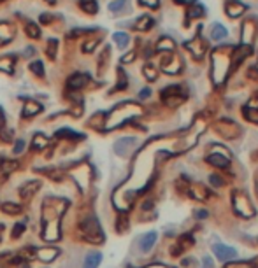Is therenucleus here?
<instances>
[{"instance_id": "1", "label": "nucleus", "mask_w": 258, "mask_h": 268, "mask_svg": "<svg viewBox=\"0 0 258 268\" xmlns=\"http://www.w3.org/2000/svg\"><path fill=\"white\" fill-rule=\"evenodd\" d=\"M67 205L62 200H56V205H51V198L42 204V240L55 242L60 238V219Z\"/></svg>"}, {"instance_id": "2", "label": "nucleus", "mask_w": 258, "mask_h": 268, "mask_svg": "<svg viewBox=\"0 0 258 268\" xmlns=\"http://www.w3.org/2000/svg\"><path fill=\"white\" fill-rule=\"evenodd\" d=\"M246 4H242L241 0H228L225 4V13H226V16L228 18H241L242 14L246 13Z\"/></svg>"}, {"instance_id": "3", "label": "nucleus", "mask_w": 258, "mask_h": 268, "mask_svg": "<svg viewBox=\"0 0 258 268\" xmlns=\"http://www.w3.org/2000/svg\"><path fill=\"white\" fill-rule=\"evenodd\" d=\"M41 188H42L41 180L30 179V180H27V182H25L21 188H19V196H21L23 200H27V198H30V196H33V194L41 190Z\"/></svg>"}, {"instance_id": "4", "label": "nucleus", "mask_w": 258, "mask_h": 268, "mask_svg": "<svg viewBox=\"0 0 258 268\" xmlns=\"http://www.w3.org/2000/svg\"><path fill=\"white\" fill-rule=\"evenodd\" d=\"M214 254L220 261H228V259H234L237 256V251L228 247V245H223V244H216L214 245Z\"/></svg>"}, {"instance_id": "5", "label": "nucleus", "mask_w": 258, "mask_h": 268, "mask_svg": "<svg viewBox=\"0 0 258 268\" xmlns=\"http://www.w3.org/2000/svg\"><path fill=\"white\" fill-rule=\"evenodd\" d=\"M81 230L86 233V238L88 240H92V235H104L102 233V230L98 228V223L95 221V219H84L83 223H81Z\"/></svg>"}, {"instance_id": "6", "label": "nucleus", "mask_w": 258, "mask_h": 268, "mask_svg": "<svg viewBox=\"0 0 258 268\" xmlns=\"http://www.w3.org/2000/svg\"><path fill=\"white\" fill-rule=\"evenodd\" d=\"M42 111V105L35 100H27V104L23 105V112H21V118L23 119H32L35 118L39 112Z\"/></svg>"}, {"instance_id": "7", "label": "nucleus", "mask_w": 258, "mask_h": 268, "mask_svg": "<svg viewBox=\"0 0 258 268\" xmlns=\"http://www.w3.org/2000/svg\"><path fill=\"white\" fill-rule=\"evenodd\" d=\"M88 81H90V77H88V74H83V72H76V74H72L69 77V88L70 89H81L84 88L88 84Z\"/></svg>"}, {"instance_id": "8", "label": "nucleus", "mask_w": 258, "mask_h": 268, "mask_svg": "<svg viewBox=\"0 0 258 268\" xmlns=\"http://www.w3.org/2000/svg\"><path fill=\"white\" fill-rule=\"evenodd\" d=\"M58 254H60V249H56V247H48V249L35 251V256L41 259L42 263H51V261H55V258Z\"/></svg>"}, {"instance_id": "9", "label": "nucleus", "mask_w": 258, "mask_h": 268, "mask_svg": "<svg viewBox=\"0 0 258 268\" xmlns=\"http://www.w3.org/2000/svg\"><path fill=\"white\" fill-rule=\"evenodd\" d=\"M102 261V253L98 251H92V253H88L84 256V263H83V268H98Z\"/></svg>"}, {"instance_id": "10", "label": "nucleus", "mask_w": 258, "mask_h": 268, "mask_svg": "<svg viewBox=\"0 0 258 268\" xmlns=\"http://www.w3.org/2000/svg\"><path fill=\"white\" fill-rule=\"evenodd\" d=\"M208 163L209 165H212V166H218V168H226V166L230 165V160L228 158H225V156H221V154H209L208 158Z\"/></svg>"}, {"instance_id": "11", "label": "nucleus", "mask_w": 258, "mask_h": 268, "mask_svg": "<svg viewBox=\"0 0 258 268\" xmlns=\"http://www.w3.org/2000/svg\"><path fill=\"white\" fill-rule=\"evenodd\" d=\"M157 238H158V235L155 233V231H149V233H146V235L141 238V249H143V253H147L149 249H153V245H155Z\"/></svg>"}, {"instance_id": "12", "label": "nucleus", "mask_w": 258, "mask_h": 268, "mask_svg": "<svg viewBox=\"0 0 258 268\" xmlns=\"http://www.w3.org/2000/svg\"><path fill=\"white\" fill-rule=\"evenodd\" d=\"M16 63V56L13 55H5L0 58V70L5 74H13V67Z\"/></svg>"}, {"instance_id": "13", "label": "nucleus", "mask_w": 258, "mask_h": 268, "mask_svg": "<svg viewBox=\"0 0 258 268\" xmlns=\"http://www.w3.org/2000/svg\"><path fill=\"white\" fill-rule=\"evenodd\" d=\"M153 25H155V19L146 14V16H141V18L137 19V23L134 25V28L135 30H139V32H147Z\"/></svg>"}, {"instance_id": "14", "label": "nucleus", "mask_w": 258, "mask_h": 268, "mask_svg": "<svg viewBox=\"0 0 258 268\" xmlns=\"http://www.w3.org/2000/svg\"><path fill=\"white\" fill-rule=\"evenodd\" d=\"M79 9L84 11L88 14H97L98 13V4L97 0H79Z\"/></svg>"}, {"instance_id": "15", "label": "nucleus", "mask_w": 258, "mask_h": 268, "mask_svg": "<svg viewBox=\"0 0 258 268\" xmlns=\"http://www.w3.org/2000/svg\"><path fill=\"white\" fill-rule=\"evenodd\" d=\"M18 168V162H13V160H2L0 162V174L2 176H9L11 172H14Z\"/></svg>"}, {"instance_id": "16", "label": "nucleus", "mask_w": 258, "mask_h": 268, "mask_svg": "<svg viewBox=\"0 0 258 268\" xmlns=\"http://www.w3.org/2000/svg\"><path fill=\"white\" fill-rule=\"evenodd\" d=\"M21 205L19 204H13V202H7V204L2 205V212L7 214V216H18V214H21Z\"/></svg>"}, {"instance_id": "17", "label": "nucleus", "mask_w": 258, "mask_h": 268, "mask_svg": "<svg viewBox=\"0 0 258 268\" xmlns=\"http://www.w3.org/2000/svg\"><path fill=\"white\" fill-rule=\"evenodd\" d=\"M28 69H30V72H32L35 77H44L46 75V70H44V63L42 61H39V60H35V61H32V63L28 65Z\"/></svg>"}, {"instance_id": "18", "label": "nucleus", "mask_w": 258, "mask_h": 268, "mask_svg": "<svg viewBox=\"0 0 258 268\" xmlns=\"http://www.w3.org/2000/svg\"><path fill=\"white\" fill-rule=\"evenodd\" d=\"M226 28L223 27V25L216 23V25H212L211 28V39H214V41H221V39H225L226 37Z\"/></svg>"}, {"instance_id": "19", "label": "nucleus", "mask_w": 258, "mask_h": 268, "mask_svg": "<svg viewBox=\"0 0 258 268\" xmlns=\"http://www.w3.org/2000/svg\"><path fill=\"white\" fill-rule=\"evenodd\" d=\"M30 146H32V149H35V151H42V149L48 146V137L42 134H37L32 139V144H30Z\"/></svg>"}, {"instance_id": "20", "label": "nucleus", "mask_w": 258, "mask_h": 268, "mask_svg": "<svg viewBox=\"0 0 258 268\" xmlns=\"http://www.w3.org/2000/svg\"><path fill=\"white\" fill-rule=\"evenodd\" d=\"M174 47H176V44H174V41H172L171 37H161L160 39V42L157 44V49L158 51H167V53H172L174 51Z\"/></svg>"}, {"instance_id": "21", "label": "nucleus", "mask_w": 258, "mask_h": 268, "mask_svg": "<svg viewBox=\"0 0 258 268\" xmlns=\"http://www.w3.org/2000/svg\"><path fill=\"white\" fill-rule=\"evenodd\" d=\"M113 39H114L116 46L120 47V49H125V47L129 46V42H130L129 33H125V32H116L114 35H113Z\"/></svg>"}, {"instance_id": "22", "label": "nucleus", "mask_w": 258, "mask_h": 268, "mask_svg": "<svg viewBox=\"0 0 258 268\" xmlns=\"http://www.w3.org/2000/svg\"><path fill=\"white\" fill-rule=\"evenodd\" d=\"M143 74H144V77H146L147 81H157L158 70H157V67H155L153 63H146L143 67Z\"/></svg>"}, {"instance_id": "23", "label": "nucleus", "mask_w": 258, "mask_h": 268, "mask_svg": "<svg viewBox=\"0 0 258 268\" xmlns=\"http://www.w3.org/2000/svg\"><path fill=\"white\" fill-rule=\"evenodd\" d=\"M55 137H60V139H83V135L78 134V132H74V130H69V128L58 130V132L55 134Z\"/></svg>"}, {"instance_id": "24", "label": "nucleus", "mask_w": 258, "mask_h": 268, "mask_svg": "<svg viewBox=\"0 0 258 268\" xmlns=\"http://www.w3.org/2000/svg\"><path fill=\"white\" fill-rule=\"evenodd\" d=\"M25 32H27V35L30 39H41V28H39V25H37V23H33V21L27 23V27H25Z\"/></svg>"}, {"instance_id": "25", "label": "nucleus", "mask_w": 258, "mask_h": 268, "mask_svg": "<svg viewBox=\"0 0 258 268\" xmlns=\"http://www.w3.org/2000/svg\"><path fill=\"white\" fill-rule=\"evenodd\" d=\"M46 53L49 56V60H55L56 53H58V41L56 39H49L46 44Z\"/></svg>"}, {"instance_id": "26", "label": "nucleus", "mask_w": 258, "mask_h": 268, "mask_svg": "<svg viewBox=\"0 0 258 268\" xmlns=\"http://www.w3.org/2000/svg\"><path fill=\"white\" fill-rule=\"evenodd\" d=\"M244 118L255 125H258V109H253V107H244V111H242Z\"/></svg>"}, {"instance_id": "27", "label": "nucleus", "mask_w": 258, "mask_h": 268, "mask_svg": "<svg viewBox=\"0 0 258 268\" xmlns=\"http://www.w3.org/2000/svg\"><path fill=\"white\" fill-rule=\"evenodd\" d=\"M100 44V39H90V41H86L83 44V47H81V51L83 53H92L95 47Z\"/></svg>"}, {"instance_id": "28", "label": "nucleus", "mask_w": 258, "mask_h": 268, "mask_svg": "<svg viewBox=\"0 0 258 268\" xmlns=\"http://www.w3.org/2000/svg\"><path fill=\"white\" fill-rule=\"evenodd\" d=\"M135 142V139H132V137H130V139H121V140H118V142H116V153L118 154H121V151H123V148L125 146H132V144Z\"/></svg>"}, {"instance_id": "29", "label": "nucleus", "mask_w": 258, "mask_h": 268, "mask_svg": "<svg viewBox=\"0 0 258 268\" xmlns=\"http://www.w3.org/2000/svg\"><path fill=\"white\" fill-rule=\"evenodd\" d=\"M93 32V30H90V28H74L72 32H69V37L70 39H78L81 37V35H86V33Z\"/></svg>"}, {"instance_id": "30", "label": "nucleus", "mask_w": 258, "mask_h": 268, "mask_svg": "<svg viewBox=\"0 0 258 268\" xmlns=\"http://www.w3.org/2000/svg\"><path fill=\"white\" fill-rule=\"evenodd\" d=\"M127 5V0H114V2H111L109 4V11H113V13H118V11H121Z\"/></svg>"}, {"instance_id": "31", "label": "nucleus", "mask_w": 258, "mask_h": 268, "mask_svg": "<svg viewBox=\"0 0 258 268\" xmlns=\"http://www.w3.org/2000/svg\"><path fill=\"white\" fill-rule=\"evenodd\" d=\"M25 223H16L14 224V228H13V237L14 238H19V237L23 235V231H25Z\"/></svg>"}, {"instance_id": "32", "label": "nucleus", "mask_w": 258, "mask_h": 268, "mask_svg": "<svg viewBox=\"0 0 258 268\" xmlns=\"http://www.w3.org/2000/svg\"><path fill=\"white\" fill-rule=\"evenodd\" d=\"M139 4L143 7H149V9H157L160 5V0H139Z\"/></svg>"}, {"instance_id": "33", "label": "nucleus", "mask_w": 258, "mask_h": 268, "mask_svg": "<svg viewBox=\"0 0 258 268\" xmlns=\"http://www.w3.org/2000/svg\"><path fill=\"white\" fill-rule=\"evenodd\" d=\"M23 149H25V140H16V144H14V148H13V153L14 154H19V153H23Z\"/></svg>"}, {"instance_id": "34", "label": "nucleus", "mask_w": 258, "mask_h": 268, "mask_svg": "<svg viewBox=\"0 0 258 268\" xmlns=\"http://www.w3.org/2000/svg\"><path fill=\"white\" fill-rule=\"evenodd\" d=\"M209 182H211L212 186H221V184H223L221 177H218V176H211V177H209Z\"/></svg>"}, {"instance_id": "35", "label": "nucleus", "mask_w": 258, "mask_h": 268, "mask_svg": "<svg viewBox=\"0 0 258 268\" xmlns=\"http://www.w3.org/2000/svg\"><path fill=\"white\" fill-rule=\"evenodd\" d=\"M134 58H135V53L132 51V53H130V55H125L123 58H121V61H123V63H130V61L134 60Z\"/></svg>"}, {"instance_id": "36", "label": "nucleus", "mask_w": 258, "mask_h": 268, "mask_svg": "<svg viewBox=\"0 0 258 268\" xmlns=\"http://www.w3.org/2000/svg\"><path fill=\"white\" fill-rule=\"evenodd\" d=\"M149 95H151V89H149V88H144V89H141V91H139V97H141V98H147Z\"/></svg>"}, {"instance_id": "37", "label": "nucleus", "mask_w": 258, "mask_h": 268, "mask_svg": "<svg viewBox=\"0 0 258 268\" xmlns=\"http://www.w3.org/2000/svg\"><path fill=\"white\" fill-rule=\"evenodd\" d=\"M248 75H249V77H253V79H258V72L255 69H249L248 70Z\"/></svg>"}, {"instance_id": "38", "label": "nucleus", "mask_w": 258, "mask_h": 268, "mask_svg": "<svg viewBox=\"0 0 258 268\" xmlns=\"http://www.w3.org/2000/svg\"><path fill=\"white\" fill-rule=\"evenodd\" d=\"M49 19H51L49 14H42V16H41V21H42V23H49Z\"/></svg>"}, {"instance_id": "39", "label": "nucleus", "mask_w": 258, "mask_h": 268, "mask_svg": "<svg viewBox=\"0 0 258 268\" xmlns=\"http://www.w3.org/2000/svg\"><path fill=\"white\" fill-rule=\"evenodd\" d=\"M198 217H208V212H206V210H200V212H198Z\"/></svg>"}, {"instance_id": "40", "label": "nucleus", "mask_w": 258, "mask_h": 268, "mask_svg": "<svg viewBox=\"0 0 258 268\" xmlns=\"http://www.w3.org/2000/svg\"><path fill=\"white\" fill-rule=\"evenodd\" d=\"M46 2H48L49 5H55V4H56V0H46Z\"/></svg>"}, {"instance_id": "41", "label": "nucleus", "mask_w": 258, "mask_h": 268, "mask_svg": "<svg viewBox=\"0 0 258 268\" xmlns=\"http://www.w3.org/2000/svg\"><path fill=\"white\" fill-rule=\"evenodd\" d=\"M2 228H4V226H0V230H2Z\"/></svg>"}]
</instances>
